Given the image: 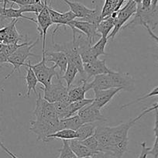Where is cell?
Segmentation results:
<instances>
[{
  "label": "cell",
  "instance_id": "obj_1",
  "mask_svg": "<svg viewBox=\"0 0 158 158\" xmlns=\"http://www.w3.org/2000/svg\"><path fill=\"white\" fill-rule=\"evenodd\" d=\"M135 123L133 119L127 123H121L116 127H110L112 136L111 156L115 158H123L128 150L129 130Z\"/></svg>",
  "mask_w": 158,
  "mask_h": 158
},
{
  "label": "cell",
  "instance_id": "obj_2",
  "mask_svg": "<svg viewBox=\"0 0 158 158\" xmlns=\"http://www.w3.org/2000/svg\"><path fill=\"white\" fill-rule=\"evenodd\" d=\"M30 130L35 133L38 141L48 142V136L60 130V119L35 118L30 122Z\"/></svg>",
  "mask_w": 158,
  "mask_h": 158
},
{
  "label": "cell",
  "instance_id": "obj_3",
  "mask_svg": "<svg viewBox=\"0 0 158 158\" xmlns=\"http://www.w3.org/2000/svg\"><path fill=\"white\" fill-rule=\"evenodd\" d=\"M42 55V60L38 64L32 65L30 61L29 60L28 64L30 68L33 69V72L36 74V77L37 78L38 81L43 85L44 88H47L48 85L52 83V78L56 77L57 80H60V76L59 73L57 72L56 68L57 67L53 65V66H48L47 65L46 60V53H43Z\"/></svg>",
  "mask_w": 158,
  "mask_h": 158
},
{
  "label": "cell",
  "instance_id": "obj_4",
  "mask_svg": "<svg viewBox=\"0 0 158 158\" xmlns=\"http://www.w3.org/2000/svg\"><path fill=\"white\" fill-rule=\"evenodd\" d=\"M38 41H39V38H37L36 41L33 42V43L29 42L27 44L18 48L13 54H12L8 57V63L11 64L13 66V68L11 72L8 75L6 76L5 79H8L9 77H11L16 71L20 72V68L25 66V61L29 57H38L37 55L31 52L32 49L36 46Z\"/></svg>",
  "mask_w": 158,
  "mask_h": 158
},
{
  "label": "cell",
  "instance_id": "obj_5",
  "mask_svg": "<svg viewBox=\"0 0 158 158\" xmlns=\"http://www.w3.org/2000/svg\"><path fill=\"white\" fill-rule=\"evenodd\" d=\"M137 12V5L133 0H129L123 8L117 12V15L114 18V28L108 36V40H113L119 30L123 28L124 24L130 17L135 16Z\"/></svg>",
  "mask_w": 158,
  "mask_h": 158
},
{
  "label": "cell",
  "instance_id": "obj_6",
  "mask_svg": "<svg viewBox=\"0 0 158 158\" xmlns=\"http://www.w3.org/2000/svg\"><path fill=\"white\" fill-rule=\"evenodd\" d=\"M54 48L57 51H61L64 53L68 60H71L77 67L79 73L81 75H84V63L79 54L76 38H73L72 41L65 44H54Z\"/></svg>",
  "mask_w": 158,
  "mask_h": 158
},
{
  "label": "cell",
  "instance_id": "obj_7",
  "mask_svg": "<svg viewBox=\"0 0 158 158\" xmlns=\"http://www.w3.org/2000/svg\"><path fill=\"white\" fill-rule=\"evenodd\" d=\"M44 90V98L51 103L57 102H68L69 89L58 80L57 83H51L47 88H40Z\"/></svg>",
  "mask_w": 158,
  "mask_h": 158
},
{
  "label": "cell",
  "instance_id": "obj_8",
  "mask_svg": "<svg viewBox=\"0 0 158 158\" xmlns=\"http://www.w3.org/2000/svg\"><path fill=\"white\" fill-rule=\"evenodd\" d=\"M36 26H37V30L40 33V36L42 38L43 42V53L45 52L46 49V36L48 30L52 25L51 16H50L49 10H48V0H44V6L40 13L37 15L36 17Z\"/></svg>",
  "mask_w": 158,
  "mask_h": 158
},
{
  "label": "cell",
  "instance_id": "obj_9",
  "mask_svg": "<svg viewBox=\"0 0 158 158\" xmlns=\"http://www.w3.org/2000/svg\"><path fill=\"white\" fill-rule=\"evenodd\" d=\"M77 115L81 118L83 123H95L107 120L106 117L102 114L101 109L96 107L93 103L87 105L81 110H79Z\"/></svg>",
  "mask_w": 158,
  "mask_h": 158
},
{
  "label": "cell",
  "instance_id": "obj_10",
  "mask_svg": "<svg viewBox=\"0 0 158 158\" xmlns=\"http://www.w3.org/2000/svg\"><path fill=\"white\" fill-rule=\"evenodd\" d=\"M97 26L98 25H95V24L85 22V21L80 20V19L79 20L74 19V20L71 21L68 24V27H70L72 30V31L77 29V30L84 33L86 37H87L89 43L92 44V43L95 42L97 36H100L98 34V31H97Z\"/></svg>",
  "mask_w": 158,
  "mask_h": 158
},
{
  "label": "cell",
  "instance_id": "obj_11",
  "mask_svg": "<svg viewBox=\"0 0 158 158\" xmlns=\"http://www.w3.org/2000/svg\"><path fill=\"white\" fill-rule=\"evenodd\" d=\"M94 135L98 142L99 152L110 155L111 147H112V136H111L110 127L97 126Z\"/></svg>",
  "mask_w": 158,
  "mask_h": 158
},
{
  "label": "cell",
  "instance_id": "obj_12",
  "mask_svg": "<svg viewBox=\"0 0 158 158\" xmlns=\"http://www.w3.org/2000/svg\"><path fill=\"white\" fill-rule=\"evenodd\" d=\"M90 85L93 91L117 89L113 76V71L109 74H99V75L95 76L93 81L90 82Z\"/></svg>",
  "mask_w": 158,
  "mask_h": 158
},
{
  "label": "cell",
  "instance_id": "obj_13",
  "mask_svg": "<svg viewBox=\"0 0 158 158\" xmlns=\"http://www.w3.org/2000/svg\"><path fill=\"white\" fill-rule=\"evenodd\" d=\"M84 71L85 74L88 75V78L91 77H95L96 75L104 74H109L112 73V70L109 69L106 66V60H99L98 58L89 63L84 64Z\"/></svg>",
  "mask_w": 158,
  "mask_h": 158
},
{
  "label": "cell",
  "instance_id": "obj_14",
  "mask_svg": "<svg viewBox=\"0 0 158 158\" xmlns=\"http://www.w3.org/2000/svg\"><path fill=\"white\" fill-rule=\"evenodd\" d=\"M123 89L120 88L118 89H110L106 90H98L94 91L95 92V98H93V104L96 107L101 109L105 106L108 104L111 100L113 98L116 94L122 91Z\"/></svg>",
  "mask_w": 158,
  "mask_h": 158
},
{
  "label": "cell",
  "instance_id": "obj_15",
  "mask_svg": "<svg viewBox=\"0 0 158 158\" xmlns=\"http://www.w3.org/2000/svg\"><path fill=\"white\" fill-rule=\"evenodd\" d=\"M90 83L88 82L87 79H81L78 86L69 89L68 92V102L70 103L85 98V94L91 90Z\"/></svg>",
  "mask_w": 158,
  "mask_h": 158
},
{
  "label": "cell",
  "instance_id": "obj_16",
  "mask_svg": "<svg viewBox=\"0 0 158 158\" xmlns=\"http://www.w3.org/2000/svg\"><path fill=\"white\" fill-rule=\"evenodd\" d=\"M46 60L48 62H54V66L60 68V77L64 74L68 66V59L66 54L61 51L57 52H48L46 54Z\"/></svg>",
  "mask_w": 158,
  "mask_h": 158
},
{
  "label": "cell",
  "instance_id": "obj_17",
  "mask_svg": "<svg viewBox=\"0 0 158 158\" xmlns=\"http://www.w3.org/2000/svg\"><path fill=\"white\" fill-rule=\"evenodd\" d=\"M0 17H1V21L6 19H25L27 20L32 21L36 23V19L33 18L28 17L23 14L22 11L19 9L13 8V5L10 8H3L0 6Z\"/></svg>",
  "mask_w": 158,
  "mask_h": 158
},
{
  "label": "cell",
  "instance_id": "obj_18",
  "mask_svg": "<svg viewBox=\"0 0 158 158\" xmlns=\"http://www.w3.org/2000/svg\"><path fill=\"white\" fill-rule=\"evenodd\" d=\"M69 145L72 151L74 152V154L78 158H84L88 157V156H92L97 152H94L91 150L90 149L88 148L85 145H83L79 140L77 139H70Z\"/></svg>",
  "mask_w": 158,
  "mask_h": 158
},
{
  "label": "cell",
  "instance_id": "obj_19",
  "mask_svg": "<svg viewBox=\"0 0 158 158\" xmlns=\"http://www.w3.org/2000/svg\"><path fill=\"white\" fill-rule=\"evenodd\" d=\"M63 1L69 6L70 10L75 14L77 18H79L80 19L85 18L93 11V10L88 8L81 2H71L69 0H63Z\"/></svg>",
  "mask_w": 158,
  "mask_h": 158
},
{
  "label": "cell",
  "instance_id": "obj_20",
  "mask_svg": "<svg viewBox=\"0 0 158 158\" xmlns=\"http://www.w3.org/2000/svg\"><path fill=\"white\" fill-rule=\"evenodd\" d=\"M24 67H28V68H26L27 69V75H26L25 77L26 83H27V94H26V97L27 98L30 97L31 91H33V92L37 95L38 93L36 87L39 81H38L37 78H36V74H35L33 69L30 68V66L28 64H25V66Z\"/></svg>",
  "mask_w": 158,
  "mask_h": 158
},
{
  "label": "cell",
  "instance_id": "obj_21",
  "mask_svg": "<svg viewBox=\"0 0 158 158\" xmlns=\"http://www.w3.org/2000/svg\"><path fill=\"white\" fill-rule=\"evenodd\" d=\"M17 22L18 19H13L8 25V32H7L6 37L3 42L4 44H18V42L23 40V35L19 33L16 27V24Z\"/></svg>",
  "mask_w": 158,
  "mask_h": 158
},
{
  "label": "cell",
  "instance_id": "obj_22",
  "mask_svg": "<svg viewBox=\"0 0 158 158\" xmlns=\"http://www.w3.org/2000/svg\"><path fill=\"white\" fill-rule=\"evenodd\" d=\"M84 123L78 115H72L68 118L60 119V130L68 129L76 131Z\"/></svg>",
  "mask_w": 158,
  "mask_h": 158
},
{
  "label": "cell",
  "instance_id": "obj_23",
  "mask_svg": "<svg viewBox=\"0 0 158 158\" xmlns=\"http://www.w3.org/2000/svg\"><path fill=\"white\" fill-rule=\"evenodd\" d=\"M97 126L95 123H84L76 130V139L82 141L94 135Z\"/></svg>",
  "mask_w": 158,
  "mask_h": 158
},
{
  "label": "cell",
  "instance_id": "obj_24",
  "mask_svg": "<svg viewBox=\"0 0 158 158\" xmlns=\"http://www.w3.org/2000/svg\"><path fill=\"white\" fill-rule=\"evenodd\" d=\"M77 73H79V71L77 70V67L71 60H68L66 71L64 73L63 75L60 77V79H64V81L67 85V88L68 89H70V88H71V85H72L73 81H74V79H75V77L77 74Z\"/></svg>",
  "mask_w": 158,
  "mask_h": 158
},
{
  "label": "cell",
  "instance_id": "obj_25",
  "mask_svg": "<svg viewBox=\"0 0 158 158\" xmlns=\"http://www.w3.org/2000/svg\"><path fill=\"white\" fill-rule=\"evenodd\" d=\"M114 28V18L112 16L103 19L97 26V31L101 36L108 37Z\"/></svg>",
  "mask_w": 158,
  "mask_h": 158
},
{
  "label": "cell",
  "instance_id": "obj_26",
  "mask_svg": "<svg viewBox=\"0 0 158 158\" xmlns=\"http://www.w3.org/2000/svg\"><path fill=\"white\" fill-rule=\"evenodd\" d=\"M54 138H57V139H67V140L76 139V131L71 130H68V129L60 130H58V131L56 132V133H53V134L49 135V136H48V141L53 140Z\"/></svg>",
  "mask_w": 158,
  "mask_h": 158
},
{
  "label": "cell",
  "instance_id": "obj_27",
  "mask_svg": "<svg viewBox=\"0 0 158 158\" xmlns=\"http://www.w3.org/2000/svg\"><path fill=\"white\" fill-rule=\"evenodd\" d=\"M76 18H77V16H76L75 14H74V13H72L71 10H70V11L66 12V13H61L60 19H59L58 24H57L55 30L53 31V33H52V43L53 44H54V34H55L56 32L58 30V29L60 28V27H62V26H68L71 21L74 20Z\"/></svg>",
  "mask_w": 158,
  "mask_h": 158
},
{
  "label": "cell",
  "instance_id": "obj_28",
  "mask_svg": "<svg viewBox=\"0 0 158 158\" xmlns=\"http://www.w3.org/2000/svg\"><path fill=\"white\" fill-rule=\"evenodd\" d=\"M69 102H54V109L59 119L68 118L69 116Z\"/></svg>",
  "mask_w": 158,
  "mask_h": 158
},
{
  "label": "cell",
  "instance_id": "obj_29",
  "mask_svg": "<svg viewBox=\"0 0 158 158\" xmlns=\"http://www.w3.org/2000/svg\"><path fill=\"white\" fill-rule=\"evenodd\" d=\"M118 0H107L105 1L104 6L101 10V17L102 19L109 17L112 14L115 12L117 5H118Z\"/></svg>",
  "mask_w": 158,
  "mask_h": 158
},
{
  "label": "cell",
  "instance_id": "obj_30",
  "mask_svg": "<svg viewBox=\"0 0 158 158\" xmlns=\"http://www.w3.org/2000/svg\"><path fill=\"white\" fill-rule=\"evenodd\" d=\"M93 102V98H84V99L79 100V101L74 102L70 103L69 105V116H72L79 110H81L82 108L87 105Z\"/></svg>",
  "mask_w": 158,
  "mask_h": 158
},
{
  "label": "cell",
  "instance_id": "obj_31",
  "mask_svg": "<svg viewBox=\"0 0 158 158\" xmlns=\"http://www.w3.org/2000/svg\"><path fill=\"white\" fill-rule=\"evenodd\" d=\"M108 40H109L107 37L101 36V38L98 40V41L95 43L93 46H92V51L95 57H98L101 55H107V54L105 51V48L107 44Z\"/></svg>",
  "mask_w": 158,
  "mask_h": 158
},
{
  "label": "cell",
  "instance_id": "obj_32",
  "mask_svg": "<svg viewBox=\"0 0 158 158\" xmlns=\"http://www.w3.org/2000/svg\"><path fill=\"white\" fill-rule=\"evenodd\" d=\"M44 6V2L41 1V0H37L36 2L31 4V5L24 6L19 7V10L22 11L23 13H34L37 16L40 11L43 10Z\"/></svg>",
  "mask_w": 158,
  "mask_h": 158
},
{
  "label": "cell",
  "instance_id": "obj_33",
  "mask_svg": "<svg viewBox=\"0 0 158 158\" xmlns=\"http://www.w3.org/2000/svg\"><path fill=\"white\" fill-rule=\"evenodd\" d=\"M60 151V156L58 158H78L72 150L71 149L69 145V142L67 139H63V147L59 150Z\"/></svg>",
  "mask_w": 158,
  "mask_h": 158
},
{
  "label": "cell",
  "instance_id": "obj_34",
  "mask_svg": "<svg viewBox=\"0 0 158 158\" xmlns=\"http://www.w3.org/2000/svg\"><path fill=\"white\" fill-rule=\"evenodd\" d=\"M83 145L87 147L88 148L90 149L91 150L94 152H99V146H98V142L97 140L95 135H92L90 137L84 139L82 141H80Z\"/></svg>",
  "mask_w": 158,
  "mask_h": 158
},
{
  "label": "cell",
  "instance_id": "obj_35",
  "mask_svg": "<svg viewBox=\"0 0 158 158\" xmlns=\"http://www.w3.org/2000/svg\"><path fill=\"white\" fill-rule=\"evenodd\" d=\"M154 95H158V87L154 88V89H153V90L150 91V92H149L148 94H147V95H144V96L140 97V98H138L136 100H135V101H133V102H131L128 103V104L123 105V106L121 108H122V109H124V108L129 107V106H132V105L134 104V103L138 102H139V101H142V100L146 99V98H150V97L154 96Z\"/></svg>",
  "mask_w": 158,
  "mask_h": 158
},
{
  "label": "cell",
  "instance_id": "obj_36",
  "mask_svg": "<svg viewBox=\"0 0 158 158\" xmlns=\"http://www.w3.org/2000/svg\"><path fill=\"white\" fill-rule=\"evenodd\" d=\"M48 10H49L50 16H51V21H52V23L57 25L59 23V19H60L61 13L53 10L50 6H48Z\"/></svg>",
  "mask_w": 158,
  "mask_h": 158
},
{
  "label": "cell",
  "instance_id": "obj_37",
  "mask_svg": "<svg viewBox=\"0 0 158 158\" xmlns=\"http://www.w3.org/2000/svg\"><path fill=\"white\" fill-rule=\"evenodd\" d=\"M37 0H8V2H12L13 4H17L19 7L24 6L31 5V4L36 2Z\"/></svg>",
  "mask_w": 158,
  "mask_h": 158
},
{
  "label": "cell",
  "instance_id": "obj_38",
  "mask_svg": "<svg viewBox=\"0 0 158 158\" xmlns=\"http://www.w3.org/2000/svg\"><path fill=\"white\" fill-rule=\"evenodd\" d=\"M152 0H142L140 8L137 9V11H149L151 10Z\"/></svg>",
  "mask_w": 158,
  "mask_h": 158
},
{
  "label": "cell",
  "instance_id": "obj_39",
  "mask_svg": "<svg viewBox=\"0 0 158 158\" xmlns=\"http://www.w3.org/2000/svg\"><path fill=\"white\" fill-rule=\"evenodd\" d=\"M140 23L142 24V25L143 26V27H145L146 29H147V32H148V33H149V35H150V37H151L152 39H153V40H154V41L156 42V44H158V36H156V35L155 34V33H153V31H152V30H151V29H150V26L148 25V23H146V22H144V21H142V22H141Z\"/></svg>",
  "mask_w": 158,
  "mask_h": 158
},
{
  "label": "cell",
  "instance_id": "obj_40",
  "mask_svg": "<svg viewBox=\"0 0 158 158\" xmlns=\"http://www.w3.org/2000/svg\"><path fill=\"white\" fill-rule=\"evenodd\" d=\"M149 154L152 155L153 158H158V137H156L153 147L149 150Z\"/></svg>",
  "mask_w": 158,
  "mask_h": 158
},
{
  "label": "cell",
  "instance_id": "obj_41",
  "mask_svg": "<svg viewBox=\"0 0 158 158\" xmlns=\"http://www.w3.org/2000/svg\"><path fill=\"white\" fill-rule=\"evenodd\" d=\"M141 147H142V150H141V153L138 158H147V155L149 154V150H150V147H147L146 142H143L141 143Z\"/></svg>",
  "mask_w": 158,
  "mask_h": 158
},
{
  "label": "cell",
  "instance_id": "obj_42",
  "mask_svg": "<svg viewBox=\"0 0 158 158\" xmlns=\"http://www.w3.org/2000/svg\"><path fill=\"white\" fill-rule=\"evenodd\" d=\"M9 27L8 25L6 27H2V29H0V43L3 44L4 40H5L6 37L7 32H8Z\"/></svg>",
  "mask_w": 158,
  "mask_h": 158
},
{
  "label": "cell",
  "instance_id": "obj_43",
  "mask_svg": "<svg viewBox=\"0 0 158 158\" xmlns=\"http://www.w3.org/2000/svg\"><path fill=\"white\" fill-rule=\"evenodd\" d=\"M156 114H155V123L153 132L156 137H158V109H156Z\"/></svg>",
  "mask_w": 158,
  "mask_h": 158
},
{
  "label": "cell",
  "instance_id": "obj_44",
  "mask_svg": "<svg viewBox=\"0 0 158 158\" xmlns=\"http://www.w3.org/2000/svg\"><path fill=\"white\" fill-rule=\"evenodd\" d=\"M0 147H1V148H2V150H3L4 151H5L6 153L7 154H8L9 156H10L11 158H18L17 156H16L15 154H13V153H12V152L10 151V150H9V149L7 148V147H6L5 146H4V144L2 143L1 142V141H0Z\"/></svg>",
  "mask_w": 158,
  "mask_h": 158
},
{
  "label": "cell",
  "instance_id": "obj_45",
  "mask_svg": "<svg viewBox=\"0 0 158 158\" xmlns=\"http://www.w3.org/2000/svg\"><path fill=\"white\" fill-rule=\"evenodd\" d=\"M109 154L102 153V152H97L92 156L93 158H109Z\"/></svg>",
  "mask_w": 158,
  "mask_h": 158
},
{
  "label": "cell",
  "instance_id": "obj_46",
  "mask_svg": "<svg viewBox=\"0 0 158 158\" xmlns=\"http://www.w3.org/2000/svg\"><path fill=\"white\" fill-rule=\"evenodd\" d=\"M4 63H8V57L2 51V52H0V64Z\"/></svg>",
  "mask_w": 158,
  "mask_h": 158
},
{
  "label": "cell",
  "instance_id": "obj_47",
  "mask_svg": "<svg viewBox=\"0 0 158 158\" xmlns=\"http://www.w3.org/2000/svg\"><path fill=\"white\" fill-rule=\"evenodd\" d=\"M126 0H118V5H117V7L116 9H115V12H118V10H120L121 7H122L123 4L124 3V2H125Z\"/></svg>",
  "mask_w": 158,
  "mask_h": 158
},
{
  "label": "cell",
  "instance_id": "obj_48",
  "mask_svg": "<svg viewBox=\"0 0 158 158\" xmlns=\"http://www.w3.org/2000/svg\"><path fill=\"white\" fill-rule=\"evenodd\" d=\"M133 1L136 3V5H137V9L140 8L141 2H142V0H133Z\"/></svg>",
  "mask_w": 158,
  "mask_h": 158
},
{
  "label": "cell",
  "instance_id": "obj_49",
  "mask_svg": "<svg viewBox=\"0 0 158 158\" xmlns=\"http://www.w3.org/2000/svg\"><path fill=\"white\" fill-rule=\"evenodd\" d=\"M3 48H4V44L0 43V52H2V51L3 50Z\"/></svg>",
  "mask_w": 158,
  "mask_h": 158
},
{
  "label": "cell",
  "instance_id": "obj_50",
  "mask_svg": "<svg viewBox=\"0 0 158 158\" xmlns=\"http://www.w3.org/2000/svg\"><path fill=\"white\" fill-rule=\"evenodd\" d=\"M4 2V0H0V6H1V4H2V2Z\"/></svg>",
  "mask_w": 158,
  "mask_h": 158
},
{
  "label": "cell",
  "instance_id": "obj_51",
  "mask_svg": "<svg viewBox=\"0 0 158 158\" xmlns=\"http://www.w3.org/2000/svg\"><path fill=\"white\" fill-rule=\"evenodd\" d=\"M84 158H93L92 156H88V157H84Z\"/></svg>",
  "mask_w": 158,
  "mask_h": 158
},
{
  "label": "cell",
  "instance_id": "obj_52",
  "mask_svg": "<svg viewBox=\"0 0 158 158\" xmlns=\"http://www.w3.org/2000/svg\"><path fill=\"white\" fill-rule=\"evenodd\" d=\"M105 1H107V0H105Z\"/></svg>",
  "mask_w": 158,
  "mask_h": 158
}]
</instances>
